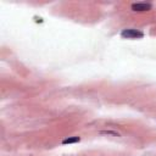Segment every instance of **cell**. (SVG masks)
<instances>
[{
    "instance_id": "cell-3",
    "label": "cell",
    "mask_w": 156,
    "mask_h": 156,
    "mask_svg": "<svg viewBox=\"0 0 156 156\" xmlns=\"http://www.w3.org/2000/svg\"><path fill=\"white\" fill-rule=\"evenodd\" d=\"M80 140L79 136H69V138H66L62 140V144H73V143H78Z\"/></svg>"
},
{
    "instance_id": "cell-4",
    "label": "cell",
    "mask_w": 156,
    "mask_h": 156,
    "mask_svg": "<svg viewBox=\"0 0 156 156\" xmlns=\"http://www.w3.org/2000/svg\"><path fill=\"white\" fill-rule=\"evenodd\" d=\"M101 134H112V135H115V136H119V134L118 133H116V132H111V130H102V132H100Z\"/></svg>"
},
{
    "instance_id": "cell-1",
    "label": "cell",
    "mask_w": 156,
    "mask_h": 156,
    "mask_svg": "<svg viewBox=\"0 0 156 156\" xmlns=\"http://www.w3.org/2000/svg\"><path fill=\"white\" fill-rule=\"evenodd\" d=\"M121 37L123 39H140L144 37V33L134 28H126L121 32Z\"/></svg>"
},
{
    "instance_id": "cell-2",
    "label": "cell",
    "mask_w": 156,
    "mask_h": 156,
    "mask_svg": "<svg viewBox=\"0 0 156 156\" xmlns=\"http://www.w3.org/2000/svg\"><path fill=\"white\" fill-rule=\"evenodd\" d=\"M132 11L135 12H144V11H150L152 9V4L151 2H133L130 5Z\"/></svg>"
}]
</instances>
